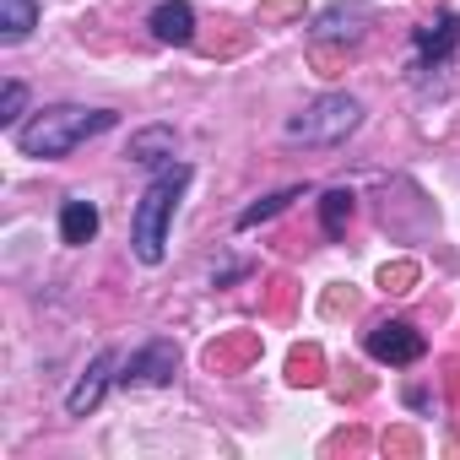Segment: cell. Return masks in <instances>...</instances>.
I'll use <instances>...</instances> for the list:
<instances>
[{
  "instance_id": "obj_1",
  "label": "cell",
  "mask_w": 460,
  "mask_h": 460,
  "mask_svg": "<svg viewBox=\"0 0 460 460\" xmlns=\"http://www.w3.org/2000/svg\"><path fill=\"white\" fill-rule=\"evenodd\" d=\"M114 109H87V103H55V109H39L28 125H17V152L22 157H39V163H55V157H71L76 146H87L93 136L114 130Z\"/></svg>"
},
{
  "instance_id": "obj_2",
  "label": "cell",
  "mask_w": 460,
  "mask_h": 460,
  "mask_svg": "<svg viewBox=\"0 0 460 460\" xmlns=\"http://www.w3.org/2000/svg\"><path fill=\"white\" fill-rule=\"evenodd\" d=\"M190 184V163H168L136 200V217H130V250L141 266H163L168 255V222H173V206Z\"/></svg>"
},
{
  "instance_id": "obj_3",
  "label": "cell",
  "mask_w": 460,
  "mask_h": 460,
  "mask_svg": "<svg viewBox=\"0 0 460 460\" xmlns=\"http://www.w3.org/2000/svg\"><path fill=\"white\" fill-rule=\"evenodd\" d=\"M358 125H363V103L352 93H320L309 109H298L282 125V136L293 146H341Z\"/></svg>"
},
{
  "instance_id": "obj_4",
  "label": "cell",
  "mask_w": 460,
  "mask_h": 460,
  "mask_svg": "<svg viewBox=\"0 0 460 460\" xmlns=\"http://www.w3.org/2000/svg\"><path fill=\"white\" fill-rule=\"evenodd\" d=\"M368 358H379V363H390V368H411L422 352H428V341H422V331L417 325H406V320H379L374 331H368Z\"/></svg>"
},
{
  "instance_id": "obj_5",
  "label": "cell",
  "mask_w": 460,
  "mask_h": 460,
  "mask_svg": "<svg viewBox=\"0 0 460 460\" xmlns=\"http://www.w3.org/2000/svg\"><path fill=\"white\" fill-rule=\"evenodd\" d=\"M173 368H179V347H173V341H163V336H152V341L125 363L119 385H125V390H157V385H168V379H173Z\"/></svg>"
},
{
  "instance_id": "obj_6",
  "label": "cell",
  "mask_w": 460,
  "mask_h": 460,
  "mask_svg": "<svg viewBox=\"0 0 460 460\" xmlns=\"http://www.w3.org/2000/svg\"><path fill=\"white\" fill-rule=\"evenodd\" d=\"M114 368H119V352H98V358L87 363V374H82V379L71 385V395H66V411H71V417H87V411H98L103 390H109V385L119 379Z\"/></svg>"
},
{
  "instance_id": "obj_7",
  "label": "cell",
  "mask_w": 460,
  "mask_h": 460,
  "mask_svg": "<svg viewBox=\"0 0 460 460\" xmlns=\"http://www.w3.org/2000/svg\"><path fill=\"white\" fill-rule=\"evenodd\" d=\"M455 49H460V17H455V12H438L428 28H417V66H422V71L449 66Z\"/></svg>"
},
{
  "instance_id": "obj_8",
  "label": "cell",
  "mask_w": 460,
  "mask_h": 460,
  "mask_svg": "<svg viewBox=\"0 0 460 460\" xmlns=\"http://www.w3.org/2000/svg\"><path fill=\"white\" fill-rule=\"evenodd\" d=\"M363 28H368V6L363 0H336V6L314 22V44H358L363 39Z\"/></svg>"
},
{
  "instance_id": "obj_9",
  "label": "cell",
  "mask_w": 460,
  "mask_h": 460,
  "mask_svg": "<svg viewBox=\"0 0 460 460\" xmlns=\"http://www.w3.org/2000/svg\"><path fill=\"white\" fill-rule=\"evenodd\" d=\"M146 28H152L157 44H179L184 49L195 39V6H190V0H157L152 17H146Z\"/></svg>"
},
{
  "instance_id": "obj_10",
  "label": "cell",
  "mask_w": 460,
  "mask_h": 460,
  "mask_svg": "<svg viewBox=\"0 0 460 460\" xmlns=\"http://www.w3.org/2000/svg\"><path fill=\"white\" fill-rule=\"evenodd\" d=\"M60 239H66L71 250H82V244L98 239V206H93V200L71 195V200L60 206Z\"/></svg>"
},
{
  "instance_id": "obj_11",
  "label": "cell",
  "mask_w": 460,
  "mask_h": 460,
  "mask_svg": "<svg viewBox=\"0 0 460 460\" xmlns=\"http://www.w3.org/2000/svg\"><path fill=\"white\" fill-rule=\"evenodd\" d=\"M173 152H179V136L168 130V125H146V130H136L130 136V163H146V168H157V163H173Z\"/></svg>"
},
{
  "instance_id": "obj_12",
  "label": "cell",
  "mask_w": 460,
  "mask_h": 460,
  "mask_svg": "<svg viewBox=\"0 0 460 460\" xmlns=\"http://www.w3.org/2000/svg\"><path fill=\"white\" fill-rule=\"evenodd\" d=\"M39 28V0H0V44H22Z\"/></svg>"
},
{
  "instance_id": "obj_13",
  "label": "cell",
  "mask_w": 460,
  "mask_h": 460,
  "mask_svg": "<svg viewBox=\"0 0 460 460\" xmlns=\"http://www.w3.org/2000/svg\"><path fill=\"white\" fill-rule=\"evenodd\" d=\"M293 200H304V184H288V190H277V195H266V200H255V206H244L239 211V227L250 234V227H261V222H271L277 211H288Z\"/></svg>"
},
{
  "instance_id": "obj_14",
  "label": "cell",
  "mask_w": 460,
  "mask_h": 460,
  "mask_svg": "<svg viewBox=\"0 0 460 460\" xmlns=\"http://www.w3.org/2000/svg\"><path fill=\"white\" fill-rule=\"evenodd\" d=\"M352 200H358L352 190H325L320 195V227H325L331 239H341V227L352 222Z\"/></svg>"
},
{
  "instance_id": "obj_15",
  "label": "cell",
  "mask_w": 460,
  "mask_h": 460,
  "mask_svg": "<svg viewBox=\"0 0 460 460\" xmlns=\"http://www.w3.org/2000/svg\"><path fill=\"white\" fill-rule=\"evenodd\" d=\"M28 114V87L22 82H6V93H0V130H17Z\"/></svg>"
}]
</instances>
